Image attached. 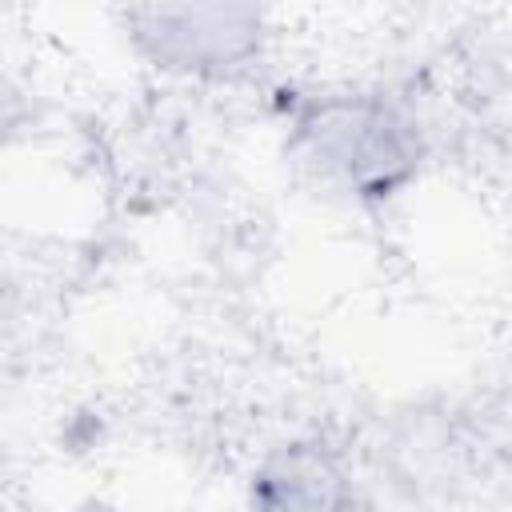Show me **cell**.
<instances>
[{"instance_id":"1","label":"cell","mask_w":512,"mask_h":512,"mask_svg":"<svg viewBox=\"0 0 512 512\" xmlns=\"http://www.w3.org/2000/svg\"><path fill=\"white\" fill-rule=\"evenodd\" d=\"M312 156L364 196L392 192L416 164L412 124L384 100H324L304 120Z\"/></svg>"},{"instance_id":"2","label":"cell","mask_w":512,"mask_h":512,"mask_svg":"<svg viewBox=\"0 0 512 512\" xmlns=\"http://www.w3.org/2000/svg\"><path fill=\"white\" fill-rule=\"evenodd\" d=\"M140 40L164 64L180 72H208L236 64L256 36L252 0H144Z\"/></svg>"}]
</instances>
